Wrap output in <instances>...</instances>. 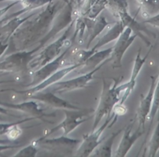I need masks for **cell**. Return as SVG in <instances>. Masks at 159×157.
<instances>
[{
	"label": "cell",
	"mask_w": 159,
	"mask_h": 157,
	"mask_svg": "<svg viewBox=\"0 0 159 157\" xmlns=\"http://www.w3.org/2000/svg\"><path fill=\"white\" fill-rule=\"evenodd\" d=\"M63 7L55 0L49 2L43 11L35 14L34 18L30 20L29 19L20 26L10 38V45L16 51H23L39 42L51 30L56 14Z\"/></svg>",
	"instance_id": "6da1fadb"
},
{
	"label": "cell",
	"mask_w": 159,
	"mask_h": 157,
	"mask_svg": "<svg viewBox=\"0 0 159 157\" xmlns=\"http://www.w3.org/2000/svg\"><path fill=\"white\" fill-rule=\"evenodd\" d=\"M113 84H108L105 80H103V88L101 94L100 101L94 112V119L93 124L92 130L98 127V124L104 117H107L111 114V111L114 108L115 105L117 104L122 98L126 90V84L117 86L120 82V80L112 79Z\"/></svg>",
	"instance_id": "7a4b0ae2"
},
{
	"label": "cell",
	"mask_w": 159,
	"mask_h": 157,
	"mask_svg": "<svg viewBox=\"0 0 159 157\" xmlns=\"http://www.w3.org/2000/svg\"><path fill=\"white\" fill-rule=\"evenodd\" d=\"M43 48L44 47L39 45L30 51L23 50L9 55L0 62V72L2 74L27 72L30 70V62L36 56V53H38L41 48Z\"/></svg>",
	"instance_id": "3957f363"
},
{
	"label": "cell",
	"mask_w": 159,
	"mask_h": 157,
	"mask_svg": "<svg viewBox=\"0 0 159 157\" xmlns=\"http://www.w3.org/2000/svg\"><path fill=\"white\" fill-rule=\"evenodd\" d=\"M76 18L69 24L62 36L59 37L57 40L53 41L52 43L47 45L46 47L44 46V48L42 50V51H40L38 55H36V56L32 59V61L29 64V69L35 71L52 61L61 54V50L63 48L65 43H66L68 41L67 38H68L70 31L74 25Z\"/></svg>",
	"instance_id": "277c9868"
},
{
	"label": "cell",
	"mask_w": 159,
	"mask_h": 157,
	"mask_svg": "<svg viewBox=\"0 0 159 157\" xmlns=\"http://www.w3.org/2000/svg\"><path fill=\"white\" fill-rule=\"evenodd\" d=\"M65 114V119L56 125L54 129H52L47 134L42 138H47L54 132L62 129L63 135H67L74 131L78 126L84 124L92 117V114L95 112L93 109H80V110H63Z\"/></svg>",
	"instance_id": "5b68a950"
},
{
	"label": "cell",
	"mask_w": 159,
	"mask_h": 157,
	"mask_svg": "<svg viewBox=\"0 0 159 157\" xmlns=\"http://www.w3.org/2000/svg\"><path fill=\"white\" fill-rule=\"evenodd\" d=\"M38 146L42 148L45 150L52 153L59 154H71L78 145L80 143V140L75 139L67 137L66 135H63L58 137V138H41L35 140Z\"/></svg>",
	"instance_id": "8992f818"
},
{
	"label": "cell",
	"mask_w": 159,
	"mask_h": 157,
	"mask_svg": "<svg viewBox=\"0 0 159 157\" xmlns=\"http://www.w3.org/2000/svg\"><path fill=\"white\" fill-rule=\"evenodd\" d=\"M108 62H109L108 59L104 61L102 64L98 65L96 68H92L91 71L86 73V74L77 76V77L73 78L71 80L57 82V83L52 85V92L55 93L56 94H65V93L71 92V91L75 90V89L87 87L88 83L94 79V74L97 72H98Z\"/></svg>",
	"instance_id": "52a82bcc"
},
{
	"label": "cell",
	"mask_w": 159,
	"mask_h": 157,
	"mask_svg": "<svg viewBox=\"0 0 159 157\" xmlns=\"http://www.w3.org/2000/svg\"><path fill=\"white\" fill-rule=\"evenodd\" d=\"M126 27V26H125L124 24H123V22H121L120 20L116 22L111 28L108 29V31L105 33V35H103L102 37L99 38L97 44H96L91 49L80 50V51H79L78 52L76 53V57H77V62L84 64L85 61H86L91 55L94 54L95 51H98V49H100L101 48H102V47L105 46V45H108L110 42L117 40L118 38H119V37L120 36V34H121L122 33H123V30H125Z\"/></svg>",
	"instance_id": "ba28073f"
},
{
	"label": "cell",
	"mask_w": 159,
	"mask_h": 157,
	"mask_svg": "<svg viewBox=\"0 0 159 157\" xmlns=\"http://www.w3.org/2000/svg\"><path fill=\"white\" fill-rule=\"evenodd\" d=\"M132 29L126 27L112 47V51L110 57L108 58V60L109 62H111V67L113 68H121L123 55L128 48L134 43V40L138 37L136 33L132 34Z\"/></svg>",
	"instance_id": "9c48e42d"
},
{
	"label": "cell",
	"mask_w": 159,
	"mask_h": 157,
	"mask_svg": "<svg viewBox=\"0 0 159 157\" xmlns=\"http://www.w3.org/2000/svg\"><path fill=\"white\" fill-rule=\"evenodd\" d=\"M113 115L107 116V118L105 122L99 128L92 131V132L88 135H84L83 141L80 143L79 147L77 148L75 156L77 157H88L91 155L94 149L98 147L99 144L102 142V140H100V137L103 133L105 129H107L110 122L112 121Z\"/></svg>",
	"instance_id": "30bf717a"
},
{
	"label": "cell",
	"mask_w": 159,
	"mask_h": 157,
	"mask_svg": "<svg viewBox=\"0 0 159 157\" xmlns=\"http://www.w3.org/2000/svg\"><path fill=\"white\" fill-rule=\"evenodd\" d=\"M80 66L84 67V64L80 63V62L73 63L71 64V65H69L68 66H66L64 67V68H60V69H59L58 71H56V72L52 74L50 76H48L46 80L42 81V83H40L39 84L36 85V86H32V87H30L29 89H26V90L16 91V90H13V89H12V90L16 92V94H23V95L24 94V95H26L27 97H28L29 96L32 95V94H35V93L40 92V91H43L44 89H45L46 88L52 86L53 84L56 83L57 82L60 81L62 78L66 76L67 75L70 74V72L74 71V70L76 69L77 68H80Z\"/></svg>",
	"instance_id": "8fae6325"
},
{
	"label": "cell",
	"mask_w": 159,
	"mask_h": 157,
	"mask_svg": "<svg viewBox=\"0 0 159 157\" xmlns=\"http://www.w3.org/2000/svg\"><path fill=\"white\" fill-rule=\"evenodd\" d=\"M70 49V47H67L66 49L63 52L61 53L58 57H56V59L47 63L44 66L35 70L32 74L31 82L27 86L32 87V86L39 84L40 83H42V81L46 80L48 76H50L52 74L60 69L61 66H62L65 63V57L66 54H68Z\"/></svg>",
	"instance_id": "7c38bea8"
},
{
	"label": "cell",
	"mask_w": 159,
	"mask_h": 157,
	"mask_svg": "<svg viewBox=\"0 0 159 157\" xmlns=\"http://www.w3.org/2000/svg\"><path fill=\"white\" fill-rule=\"evenodd\" d=\"M0 105L9 109L16 110V111H21L24 114L30 115V117H34L35 118L41 119L43 121H46L45 117H56V114H48L45 113V110L42 109L37 100H32L24 101L20 103H11L7 102H0Z\"/></svg>",
	"instance_id": "4fadbf2b"
},
{
	"label": "cell",
	"mask_w": 159,
	"mask_h": 157,
	"mask_svg": "<svg viewBox=\"0 0 159 157\" xmlns=\"http://www.w3.org/2000/svg\"><path fill=\"white\" fill-rule=\"evenodd\" d=\"M134 124V122L132 121L130 124H128L124 129V132H123V135L122 137L121 141L119 142V146H118L117 149L115 152V157L126 156L128 152H129V151L131 149V148L133 147L134 143L143 134L144 129L140 127H138L137 130L134 133L131 134Z\"/></svg>",
	"instance_id": "5bb4252c"
},
{
	"label": "cell",
	"mask_w": 159,
	"mask_h": 157,
	"mask_svg": "<svg viewBox=\"0 0 159 157\" xmlns=\"http://www.w3.org/2000/svg\"><path fill=\"white\" fill-rule=\"evenodd\" d=\"M28 98L42 102L45 104L55 108L64 110H80L79 107L70 103L67 100H63L61 97H57L56 94L52 92V91H48V92L45 93L42 92V91L37 92L32 95L29 96Z\"/></svg>",
	"instance_id": "9a60e30c"
},
{
	"label": "cell",
	"mask_w": 159,
	"mask_h": 157,
	"mask_svg": "<svg viewBox=\"0 0 159 157\" xmlns=\"http://www.w3.org/2000/svg\"><path fill=\"white\" fill-rule=\"evenodd\" d=\"M157 76H151V86L148 91V94L145 97L141 98L140 102V106L137 112V117L139 122V127L144 129L145 123H146L148 117L151 112V107H152L153 99H154V93L155 89L156 83H157Z\"/></svg>",
	"instance_id": "2e32d148"
},
{
	"label": "cell",
	"mask_w": 159,
	"mask_h": 157,
	"mask_svg": "<svg viewBox=\"0 0 159 157\" xmlns=\"http://www.w3.org/2000/svg\"><path fill=\"white\" fill-rule=\"evenodd\" d=\"M151 50H152V46L150 48L148 52L147 53L146 55H145L143 58H142L141 55H140L141 54V48H140V49L138 50V51H137V56H136L135 60H134V67H133L132 74H131L130 80H129L127 83H125L126 86V92L123 94V95L122 96L121 100H120V101L119 102V103H122V104L124 103L125 101L127 100L128 97H129V96L131 94V93L134 91V88H135V86H136V82H137V76H138L140 70H141L142 68H143L144 63L146 62L147 59H148V57L149 56V54L151 53Z\"/></svg>",
	"instance_id": "e0dca14e"
},
{
	"label": "cell",
	"mask_w": 159,
	"mask_h": 157,
	"mask_svg": "<svg viewBox=\"0 0 159 157\" xmlns=\"http://www.w3.org/2000/svg\"><path fill=\"white\" fill-rule=\"evenodd\" d=\"M116 19H118L119 20L121 21V22H123V24H124L126 27H129V28L132 29L133 31L135 32L136 34L138 37H140L148 46H151V42H150L149 41H148V38L143 34V33H147V34H149V33H151V31H149V30L146 28V27L143 26V24H140V23L137 22V21L136 20L135 16H131L129 14V13H128V10L122 12V13H119Z\"/></svg>",
	"instance_id": "ac0fdd59"
},
{
	"label": "cell",
	"mask_w": 159,
	"mask_h": 157,
	"mask_svg": "<svg viewBox=\"0 0 159 157\" xmlns=\"http://www.w3.org/2000/svg\"><path fill=\"white\" fill-rule=\"evenodd\" d=\"M84 18L86 24V30L89 32V39L86 45V50H88L90 48L93 41L96 39L99 34L109 25V23L107 21L105 16L101 15L95 19H90L85 16H84Z\"/></svg>",
	"instance_id": "d6986e66"
},
{
	"label": "cell",
	"mask_w": 159,
	"mask_h": 157,
	"mask_svg": "<svg viewBox=\"0 0 159 157\" xmlns=\"http://www.w3.org/2000/svg\"><path fill=\"white\" fill-rule=\"evenodd\" d=\"M34 15V13H32V14L25 16L24 18H21L20 16L13 17L2 23V24H4L3 25L0 24L1 25L0 26V38L3 41L4 43H9L13 33L20 27L22 24H24L26 21L28 20Z\"/></svg>",
	"instance_id": "ffe728a7"
},
{
	"label": "cell",
	"mask_w": 159,
	"mask_h": 157,
	"mask_svg": "<svg viewBox=\"0 0 159 157\" xmlns=\"http://www.w3.org/2000/svg\"><path fill=\"white\" fill-rule=\"evenodd\" d=\"M123 131V129H119L117 132H113L108 138L102 140V142L92 152L91 156L94 157H111L112 156V146L115 139Z\"/></svg>",
	"instance_id": "44dd1931"
},
{
	"label": "cell",
	"mask_w": 159,
	"mask_h": 157,
	"mask_svg": "<svg viewBox=\"0 0 159 157\" xmlns=\"http://www.w3.org/2000/svg\"><path fill=\"white\" fill-rule=\"evenodd\" d=\"M52 1H54V0H20V3L24 7V8L20 10V11L13 13V14L10 15L7 17L2 19V22H5L8 20L11 19V18L20 16L21 15L24 14V13L30 11V10L40 8V7H43L45 4H48L49 2H52Z\"/></svg>",
	"instance_id": "7402d4cb"
},
{
	"label": "cell",
	"mask_w": 159,
	"mask_h": 157,
	"mask_svg": "<svg viewBox=\"0 0 159 157\" xmlns=\"http://www.w3.org/2000/svg\"><path fill=\"white\" fill-rule=\"evenodd\" d=\"M112 51V48H108V49L102 50V51H97L91 55L84 64V67L88 66L91 67L92 68H96L98 65H100L102 62L108 59L111 55Z\"/></svg>",
	"instance_id": "603a6c76"
},
{
	"label": "cell",
	"mask_w": 159,
	"mask_h": 157,
	"mask_svg": "<svg viewBox=\"0 0 159 157\" xmlns=\"http://www.w3.org/2000/svg\"><path fill=\"white\" fill-rule=\"evenodd\" d=\"M140 4L139 10H143V16L144 18L151 17L153 14L159 10V0H137Z\"/></svg>",
	"instance_id": "cb8c5ba5"
},
{
	"label": "cell",
	"mask_w": 159,
	"mask_h": 157,
	"mask_svg": "<svg viewBox=\"0 0 159 157\" xmlns=\"http://www.w3.org/2000/svg\"><path fill=\"white\" fill-rule=\"evenodd\" d=\"M106 9L114 17L117 18L119 13L128 10V3L126 0H108Z\"/></svg>",
	"instance_id": "d4e9b609"
},
{
	"label": "cell",
	"mask_w": 159,
	"mask_h": 157,
	"mask_svg": "<svg viewBox=\"0 0 159 157\" xmlns=\"http://www.w3.org/2000/svg\"><path fill=\"white\" fill-rule=\"evenodd\" d=\"M159 150V115L157 123L148 146V156L154 157Z\"/></svg>",
	"instance_id": "484cf974"
},
{
	"label": "cell",
	"mask_w": 159,
	"mask_h": 157,
	"mask_svg": "<svg viewBox=\"0 0 159 157\" xmlns=\"http://www.w3.org/2000/svg\"><path fill=\"white\" fill-rule=\"evenodd\" d=\"M159 110V76L157 77V83H156L155 89H154V99H153L152 107H151V112H150L149 116L148 117V120L150 122V128H151V124H152L153 120H154V117H155L156 114H157V111Z\"/></svg>",
	"instance_id": "4316f807"
},
{
	"label": "cell",
	"mask_w": 159,
	"mask_h": 157,
	"mask_svg": "<svg viewBox=\"0 0 159 157\" xmlns=\"http://www.w3.org/2000/svg\"><path fill=\"white\" fill-rule=\"evenodd\" d=\"M38 152V146L37 142L34 141L32 142L28 146H25L24 148L18 151L13 157H35Z\"/></svg>",
	"instance_id": "83f0119b"
},
{
	"label": "cell",
	"mask_w": 159,
	"mask_h": 157,
	"mask_svg": "<svg viewBox=\"0 0 159 157\" xmlns=\"http://www.w3.org/2000/svg\"><path fill=\"white\" fill-rule=\"evenodd\" d=\"M36 119L35 117H27V118H24V120H21V121H16V122H11V123H0V135H6V133L7 132V131L12 127V126L15 125V124H20L23 122H27V121H31V120Z\"/></svg>",
	"instance_id": "f1b7e54d"
},
{
	"label": "cell",
	"mask_w": 159,
	"mask_h": 157,
	"mask_svg": "<svg viewBox=\"0 0 159 157\" xmlns=\"http://www.w3.org/2000/svg\"><path fill=\"white\" fill-rule=\"evenodd\" d=\"M18 125H19V124H15V125L12 126V127L7 131V133H6L7 138H8V139L10 140V141H16V140L20 136L21 134H22V129H21Z\"/></svg>",
	"instance_id": "f546056e"
},
{
	"label": "cell",
	"mask_w": 159,
	"mask_h": 157,
	"mask_svg": "<svg viewBox=\"0 0 159 157\" xmlns=\"http://www.w3.org/2000/svg\"><path fill=\"white\" fill-rule=\"evenodd\" d=\"M113 111H114V115L116 117H119V116L123 115L126 113L127 111V108L126 107V106L124 105V103H118L117 104L115 105L114 108H113Z\"/></svg>",
	"instance_id": "4dcf8cb0"
},
{
	"label": "cell",
	"mask_w": 159,
	"mask_h": 157,
	"mask_svg": "<svg viewBox=\"0 0 159 157\" xmlns=\"http://www.w3.org/2000/svg\"><path fill=\"white\" fill-rule=\"evenodd\" d=\"M143 24H148L150 25L153 26L154 27H158L159 28V13L154 15V16H151V17H148L143 21Z\"/></svg>",
	"instance_id": "1f68e13d"
},
{
	"label": "cell",
	"mask_w": 159,
	"mask_h": 157,
	"mask_svg": "<svg viewBox=\"0 0 159 157\" xmlns=\"http://www.w3.org/2000/svg\"><path fill=\"white\" fill-rule=\"evenodd\" d=\"M20 0H16V1H15L14 2H13V3L9 4V5L7 6V7H3V8H2V9H0V19H1V18H2V16H3L4 15H5L6 13L9 11V10H10V9H11L13 7H14L16 4L20 3Z\"/></svg>",
	"instance_id": "d6a6232c"
},
{
	"label": "cell",
	"mask_w": 159,
	"mask_h": 157,
	"mask_svg": "<svg viewBox=\"0 0 159 157\" xmlns=\"http://www.w3.org/2000/svg\"><path fill=\"white\" fill-rule=\"evenodd\" d=\"M10 47V43H4L3 41L0 38V58L3 55L4 53L7 51Z\"/></svg>",
	"instance_id": "836d02e7"
},
{
	"label": "cell",
	"mask_w": 159,
	"mask_h": 157,
	"mask_svg": "<svg viewBox=\"0 0 159 157\" xmlns=\"http://www.w3.org/2000/svg\"><path fill=\"white\" fill-rule=\"evenodd\" d=\"M19 147V146H10V145H2L0 144V156H1V153H2L3 151L8 150V149H15V148Z\"/></svg>",
	"instance_id": "e575fe53"
},
{
	"label": "cell",
	"mask_w": 159,
	"mask_h": 157,
	"mask_svg": "<svg viewBox=\"0 0 159 157\" xmlns=\"http://www.w3.org/2000/svg\"><path fill=\"white\" fill-rule=\"evenodd\" d=\"M0 114L10 115V113H9L8 110H7V108L4 107H2V106H1V105H0Z\"/></svg>",
	"instance_id": "d590c367"
},
{
	"label": "cell",
	"mask_w": 159,
	"mask_h": 157,
	"mask_svg": "<svg viewBox=\"0 0 159 157\" xmlns=\"http://www.w3.org/2000/svg\"><path fill=\"white\" fill-rule=\"evenodd\" d=\"M10 142H11V141L9 139H0V144L2 145H9Z\"/></svg>",
	"instance_id": "8d00e7d4"
},
{
	"label": "cell",
	"mask_w": 159,
	"mask_h": 157,
	"mask_svg": "<svg viewBox=\"0 0 159 157\" xmlns=\"http://www.w3.org/2000/svg\"><path fill=\"white\" fill-rule=\"evenodd\" d=\"M0 74L2 73L0 72ZM14 80H3V81H0V84H3V83H13Z\"/></svg>",
	"instance_id": "74e56055"
},
{
	"label": "cell",
	"mask_w": 159,
	"mask_h": 157,
	"mask_svg": "<svg viewBox=\"0 0 159 157\" xmlns=\"http://www.w3.org/2000/svg\"><path fill=\"white\" fill-rule=\"evenodd\" d=\"M3 1H8V0H0V2H3Z\"/></svg>",
	"instance_id": "f35d334b"
}]
</instances>
